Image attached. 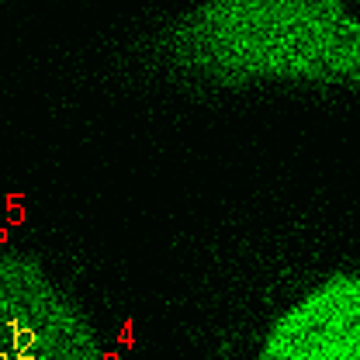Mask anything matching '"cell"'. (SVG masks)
I'll use <instances>...</instances> for the list:
<instances>
[{
	"instance_id": "1",
	"label": "cell",
	"mask_w": 360,
	"mask_h": 360,
	"mask_svg": "<svg viewBox=\"0 0 360 360\" xmlns=\"http://www.w3.org/2000/svg\"><path fill=\"white\" fill-rule=\"evenodd\" d=\"M174 52L194 73L219 84L257 77L357 80L360 28L343 4L236 0L187 14L174 32Z\"/></svg>"
},
{
	"instance_id": "2",
	"label": "cell",
	"mask_w": 360,
	"mask_h": 360,
	"mask_svg": "<svg viewBox=\"0 0 360 360\" xmlns=\"http://www.w3.org/2000/svg\"><path fill=\"white\" fill-rule=\"evenodd\" d=\"M0 360H101L84 312L14 250H0Z\"/></svg>"
},
{
	"instance_id": "3",
	"label": "cell",
	"mask_w": 360,
	"mask_h": 360,
	"mask_svg": "<svg viewBox=\"0 0 360 360\" xmlns=\"http://www.w3.org/2000/svg\"><path fill=\"white\" fill-rule=\"evenodd\" d=\"M260 360H360V284L336 274L274 322Z\"/></svg>"
}]
</instances>
